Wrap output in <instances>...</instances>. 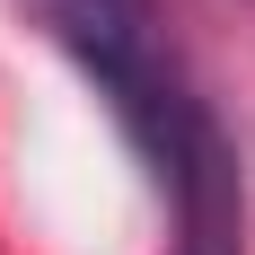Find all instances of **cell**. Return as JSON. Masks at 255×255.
<instances>
[{
	"label": "cell",
	"mask_w": 255,
	"mask_h": 255,
	"mask_svg": "<svg viewBox=\"0 0 255 255\" xmlns=\"http://www.w3.org/2000/svg\"><path fill=\"white\" fill-rule=\"evenodd\" d=\"M35 26L71 53L106 115L141 150L158 203H167V255H247V167L220 132L211 97L194 88L167 9L158 0H26Z\"/></svg>",
	"instance_id": "obj_1"
}]
</instances>
